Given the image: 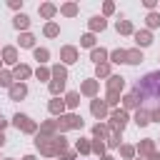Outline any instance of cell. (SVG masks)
<instances>
[{
  "label": "cell",
  "instance_id": "6da1fadb",
  "mask_svg": "<svg viewBox=\"0 0 160 160\" xmlns=\"http://www.w3.org/2000/svg\"><path fill=\"white\" fill-rule=\"evenodd\" d=\"M135 95H138V102L145 105V108H155V105H160V72H150V75H145V78L138 82Z\"/></svg>",
  "mask_w": 160,
  "mask_h": 160
}]
</instances>
